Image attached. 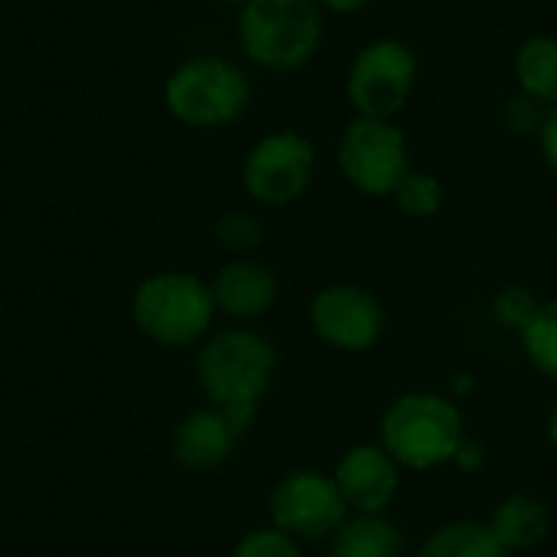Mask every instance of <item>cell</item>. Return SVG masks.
Segmentation results:
<instances>
[{"mask_svg": "<svg viewBox=\"0 0 557 557\" xmlns=\"http://www.w3.org/2000/svg\"><path fill=\"white\" fill-rule=\"evenodd\" d=\"M252 99L246 70L223 57H190L164 79V109L187 128H226Z\"/></svg>", "mask_w": 557, "mask_h": 557, "instance_id": "obj_2", "label": "cell"}, {"mask_svg": "<svg viewBox=\"0 0 557 557\" xmlns=\"http://www.w3.org/2000/svg\"><path fill=\"white\" fill-rule=\"evenodd\" d=\"M534 312H537V306L531 302V296H528L524 289H505V293L495 299V315H498V322H505L508 329H518V332H521Z\"/></svg>", "mask_w": 557, "mask_h": 557, "instance_id": "obj_23", "label": "cell"}, {"mask_svg": "<svg viewBox=\"0 0 557 557\" xmlns=\"http://www.w3.org/2000/svg\"><path fill=\"white\" fill-rule=\"evenodd\" d=\"M400 531L384 515H355L335 531L332 557H400Z\"/></svg>", "mask_w": 557, "mask_h": 557, "instance_id": "obj_16", "label": "cell"}, {"mask_svg": "<svg viewBox=\"0 0 557 557\" xmlns=\"http://www.w3.org/2000/svg\"><path fill=\"white\" fill-rule=\"evenodd\" d=\"M213 312V289L190 272H158L132 296V322L138 332L168 348H184L203 338Z\"/></svg>", "mask_w": 557, "mask_h": 557, "instance_id": "obj_4", "label": "cell"}, {"mask_svg": "<svg viewBox=\"0 0 557 557\" xmlns=\"http://www.w3.org/2000/svg\"><path fill=\"white\" fill-rule=\"evenodd\" d=\"M544 106H537L534 99H528V96H518V99H511V102H505V109H502V122H505V128L508 132H515V135H537V128H541V122H544Z\"/></svg>", "mask_w": 557, "mask_h": 557, "instance_id": "obj_22", "label": "cell"}, {"mask_svg": "<svg viewBox=\"0 0 557 557\" xmlns=\"http://www.w3.org/2000/svg\"><path fill=\"white\" fill-rule=\"evenodd\" d=\"M417 53L394 37L371 40L361 47L345 76V96L358 119H384L394 115L410 102L417 86Z\"/></svg>", "mask_w": 557, "mask_h": 557, "instance_id": "obj_6", "label": "cell"}, {"mask_svg": "<svg viewBox=\"0 0 557 557\" xmlns=\"http://www.w3.org/2000/svg\"><path fill=\"white\" fill-rule=\"evenodd\" d=\"M515 83L521 96L534 99L544 109L557 106V37L534 34L515 53Z\"/></svg>", "mask_w": 557, "mask_h": 557, "instance_id": "obj_14", "label": "cell"}, {"mask_svg": "<svg viewBox=\"0 0 557 557\" xmlns=\"http://www.w3.org/2000/svg\"><path fill=\"white\" fill-rule=\"evenodd\" d=\"M368 4H371V0H319V8H322L325 14H342V17L358 14V11H364Z\"/></svg>", "mask_w": 557, "mask_h": 557, "instance_id": "obj_25", "label": "cell"}, {"mask_svg": "<svg viewBox=\"0 0 557 557\" xmlns=\"http://www.w3.org/2000/svg\"><path fill=\"white\" fill-rule=\"evenodd\" d=\"M381 446L407 469H436L462 449V417L443 394L397 397L381 420Z\"/></svg>", "mask_w": 557, "mask_h": 557, "instance_id": "obj_3", "label": "cell"}, {"mask_svg": "<svg viewBox=\"0 0 557 557\" xmlns=\"http://www.w3.org/2000/svg\"><path fill=\"white\" fill-rule=\"evenodd\" d=\"M210 289H213L216 309L230 319H256L269 312L278 296V283L272 269L252 259H236V262L220 265Z\"/></svg>", "mask_w": 557, "mask_h": 557, "instance_id": "obj_12", "label": "cell"}, {"mask_svg": "<svg viewBox=\"0 0 557 557\" xmlns=\"http://www.w3.org/2000/svg\"><path fill=\"white\" fill-rule=\"evenodd\" d=\"M518 335H521V348L528 361L544 377L557 381V299L537 306V312L528 319V325Z\"/></svg>", "mask_w": 557, "mask_h": 557, "instance_id": "obj_18", "label": "cell"}, {"mask_svg": "<svg viewBox=\"0 0 557 557\" xmlns=\"http://www.w3.org/2000/svg\"><path fill=\"white\" fill-rule=\"evenodd\" d=\"M335 482L348 508H355L358 515H384L400 488V466L384 446L361 443L342 456Z\"/></svg>", "mask_w": 557, "mask_h": 557, "instance_id": "obj_11", "label": "cell"}, {"mask_svg": "<svg viewBox=\"0 0 557 557\" xmlns=\"http://www.w3.org/2000/svg\"><path fill=\"white\" fill-rule=\"evenodd\" d=\"M547 436H550V443H554V449H557V407L550 410V423H547Z\"/></svg>", "mask_w": 557, "mask_h": 557, "instance_id": "obj_26", "label": "cell"}, {"mask_svg": "<svg viewBox=\"0 0 557 557\" xmlns=\"http://www.w3.org/2000/svg\"><path fill=\"white\" fill-rule=\"evenodd\" d=\"M342 174L371 197H394L410 174V148L400 125L384 119H351L338 141Z\"/></svg>", "mask_w": 557, "mask_h": 557, "instance_id": "obj_7", "label": "cell"}, {"mask_svg": "<svg viewBox=\"0 0 557 557\" xmlns=\"http://www.w3.org/2000/svg\"><path fill=\"white\" fill-rule=\"evenodd\" d=\"M230 557H302V554L293 534L278 528H252L236 541Z\"/></svg>", "mask_w": 557, "mask_h": 557, "instance_id": "obj_21", "label": "cell"}, {"mask_svg": "<svg viewBox=\"0 0 557 557\" xmlns=\"http://www.w3.org/2000/svg\"><path fill=\"white\" fill-rule=\"evenodd\" d=\"M272 528L293 537H325L345 524L348 502L335 482V475L315 469H296L278 479L269 498Z\"/></svg>", "mask_w": 557, "mask_h": 557, "instance_id": "obj_9", "label": "cell"}, {"mask_svg": "<svg viewBox=\"0 0 557 557\" xmlns=\"http://www.w3.org/2000/svg\"><path fill=\"white\" fill-rule=\"evenodd\" d=\"M325 11L319 0H249L236 17L243 57L265 73H299L322 50Z\"/></svg>", "mask_w": 557, "mask_h": 557, "instance_id": "obj_1", "label": "cell"}, {"mask_svg": "<svg viewBox=\"0 0 557 557\" xmlns=\"http://www.w3.org/2000/svg\"><path fill=\"white\" fill-rule=\"evenodd\" d=\"M394 200L407 216L426 220V216H436V210L443 207V184H440V177H433L426 171H410L400 181V187L394 190Z\"/></svg>", "mask_w": 557, "mask_h": 557, "instance_id": "obj_19", "label": "cell"}, {"mask_svg": "<svg viewBox=\"0 0 557 557\" xmlns=\"http://www.w3.org/2000/svg\"><path fill=\"white\" fill-rule=\"evenodd\" d=\"M272 374H275V348L269 345V338L246 329L213 335L197 355L200 391L216 410L243 407V404L259 407V397L265 394Z\"/></svg>", "mask_w": 557, "mask_h": 557, "instance_id": "obj_5", "label": "cell"}, {"mask_svg": "<svg viewBox=\"0 0 557 557\" xmlns=\"http://www.w3.org/2000/svg\"><path fill=\"white\" fill-rule=\"evenodd\" d=\"M236 440L239 436L233 433L226 417L216 407H210V410H194L177 423L174 440H171V453L184 469L210 472L233 453Z\"/></svg>", "mask_w": 557, "mask_h": 557, "instance_id": "obj_13", "label": "cell"}, {"mask_svg": "<svg viewBox=\"0 0 557 557\" xmlns=\"http://www.w3.org/2000/svg\"><path fill=\"white\" fill-rule=\"evenodd\" d=\"M420 557H505V547L495 541L488 524L449 521L426 537Z\"/></svg>", "mask_w": 557, "mask_h": 557, "instance_id": "obj_17", "label": "cell"}, {"mask_svg": "<svg viewBox=\"0 0 557 557\" xmlns=\"http://www.w3.org/2000/svg\"><path fill=\"white\" fill-rule=\"evenodd\" d=\"M213 4H223V8H246L249 0H213Z\"/></svg>", "mask_w": 557, "mask_h": 557, "instance_id": "obj_27", "label": "cell"}, {"mask_svg": "<svg viewBox=\"0 0 557 557\" xmlns=\"http://www.w3.org/2000/svg\"><path fill=\"white\" fill-rule=\"evenodd\" d=\"M213 233L223 249L230 252H252L265 239V223L252 210H226L216 216Z\"/></svg>", "mask_w": 557, "mask_h": 557, "instance_id": "obj_20", "label": "cell"}, {"mask_svg": "<svg viewBox=\"0 0 557 557\" xmlns=\"http://www.w3.org/2000/svg\"><path fill=\"white\" fill-rule=\"evenodd\" d=\"M243 187L262 207H286L299 200L315 177V148L299 132H272L243 158Z\"/></svg>", "mask_w": 557, "mask_h": 557, "instance_id": "obj_8", "label": "cell"}, {"mask_svg": "<svg viewBox=\"0 0 557 557\" xmlns=\"http://www.w3.org/2000/svg\"><path fill=\"white\" fill-rule=\"evenodd\" d=\"M309 319L315 335L348 355L358 351H371L384 332V309L381 302L351 283H335L325 286L322 293H315L312 306H309Z\"/></svg>", "mask_w": 557, "mask_h": 557, "instance_id": "obj_10", "label": "cell"}, {"mask_svg": "<svg viewBox=\"0 0 557 557\" xmlns=\"http://www.w3.org/2000/svg\"><path fill=\"white\" fill-rule=\"evenodd\" d=\"M537 145H541V154H544L547 168L557 174V106L544 112V122L537 128Z\"/></svg>", "mask_w": 557, "mask_h": 557, "instance_id": "obj_24", "label": "cell"}, {"mask_svg": "<svg viewBox=\"0 0 557 557\" xmlns=\"http://www.w3.org/2000/svg\"><path fill=\"white\" fill-rule=\"evenodd\" d=\"M488 528L505 550H524L547 534V508L534 495L515 492L505 502H498Z\"/></svg>", "mask_w": 557, "mask_h": 557, "instance_id": "obj_15", "label": "cell"}]
</instances>
